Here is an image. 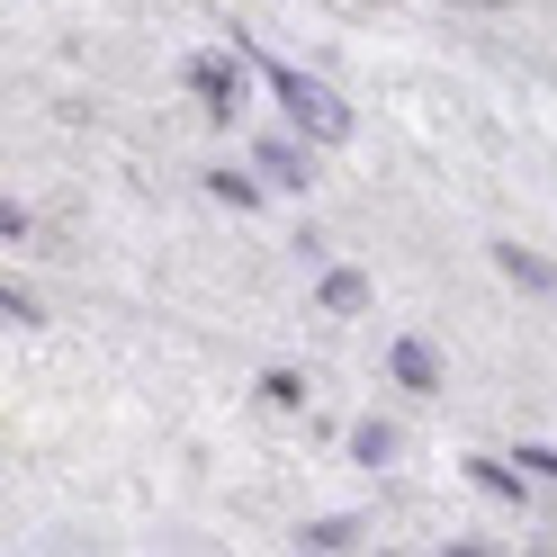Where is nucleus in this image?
<instances>
[{
	"label": "nucleus",
	"mask_w": 557,
	"mask_h": 557,
	"mask_svg": "<svg viewBox=\"0 0 557 557\" xmlns=\"http://www.w3.org/2000/svg\"><path fill=\"white\" fill-rule=\"evenodd\" d=\"M270 90H278V109H288L306 135H315V145H342V135H351V109H342V99H333L324 82L288 73V63H270Z\"/></svg>",
	"instance_id": "f257e3e1"
},
{
	"label": "nucleus",
	"mask_w": 557,
	"mask_h": 557,
	"mask_svg": "<svg viewBox=\"0 0 557 557\" xmlns=\"http://www.w3.org/2000/svg\"><path fill=\"white\" fill-rule=\"evenodd\" d=\"M189 82H198L207 99H234V63H225V54H198V63H189Z\"/></svg>",
	"instance_id": "f03ea898"
},
{
	"label": "nucleus",
	"mask_w": 557,
	"mask_h": 557,
	"mask_svg": "<svg viewBox=\"0 0 557 557\" xmlns=\"http://www.w3.org/2000/svg\"><path fill=\"white\" fill-rule=\"evenodd\" d=\"M360 297H369V288H360V270H333V278H324V306H342V315H351Z\"/></svg>",
	"instance_id": "7ed1b4c3"
},
{
	"label": "nucleus",
	"mask_w": 557,
	"mask_h": 557,
	"mask_svg": "<svg viewBox=\"0 0 557 557\" xmlns=\"http://www.w3.org/2000/svg\"><path fill=\"white\" fill-rule=\"evenodd\" d=\"M396 377H405V387H432V351H423V342H405V351H396Z\"/></svg>",
	"instance_id": "20e7f679"
},
{
	"label": "nucleus",
	"mask_w": 557,
	"mask_h": 557,
	"mask_svg": "<svg viewBox=\"0 0 557 557\" xmlns=\"http://www.w3.org/2000/svg\"><path fill=\"white\" fill-rule=\"evenodd\" d=\"M261 171H270V181H297L306 162H297V145H261Z\"/></svg>",
	"instance_id": "39448f33"
},
{
	"label": "nucleus",
	"mask_w": 557,
	"mask_h": 557,
	"mask_svg": "<svg viewBox=\"0 0 557 557\" xmlns=\"http://www.w3.org/2000/svg\"><path fill=\"white\" fill-rule=\"evenodd\" d=\"M351 449H360V459H387L396 432H387V423H360V432H351Z\"/></svg>",
	"instance_id": "423d86ee"
}]
</instances>
